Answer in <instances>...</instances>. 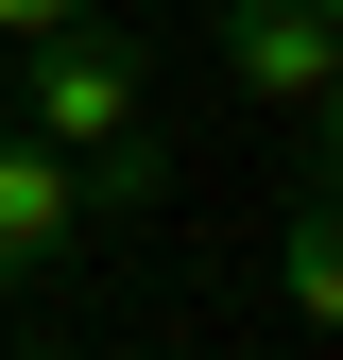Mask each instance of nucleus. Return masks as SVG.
Here are the masks:
<instances>
[{
	"label": "nucleus",
	"instance_id": "nucleus-1",
	"mask_svg": "<svg viewBox=\"0 0 343 360\" xmlns=\"http://www.w3.org/2000/svg\"><path fill=\"white\" fill-rule=\"evenodd\" d=\"M18 138L69 172L86 206H155V120H138V34L120 18H86L52 34V52L18 69Z\"/></svg>",
	"mask_w": 343,
	"mask_h": 360
},
{
	"label": "nucleus",
	"instance_id": "nucleus-3",
	"mask_svg": "<svg viewBox=\"0 0 343 360\" xmlns=\"http://www.w3.org/2000/svg\"><path fill=\"white\" fill-rule=\"evenodd\" d=\"M69 240H86V189H69L34 138H0V292H18V275H52Z\"/></svg>",
	"mask_w": 343,
	"mask_h": 360
},
{
	"label": "nucleus",
	"instance_id": "nucleus-2",
	"mask_svg": "<svg viewBox=\"0 0 343 360\" xmlns=\"http://www.w3.org/2000/svg\"><path fill=\"white\" fill-rule=\"evenodd\" d=\"M224 69L257 86V103L326 120V86H343V0H224Z\"/></svg>",
	"mask_w": 343,
	"mask_h": 360
},
{
	"label": "nucleus",
	"instance_id": "nucleus-4",
	"mask_svg": "<svg viewBox=\"0 0 343 360\" xmlns=\"http://www.w3.org/2000/svg\"><path fill=\"white\" fill-rule=\"evenodd\" d=\"M275 292H292V326H309V343L343 326V223H326V206H292V240H275Z\"/></svg>",
	"mask_w": 343,
	"mask_h": 360
},
{
	"label": "nucleus",
	"instance_id": "nucleus-5",
	"mask_svg": "<svg viewBox=\"0 0 343 360\" xmlns=\"http://www.w3.org/2000/svg\"><path fill=\"white\" fill-rule=\"evenodd\" d=\"M86 18H120V0H0V52H52V34H86Z\"/></svg>",
	"mask_w": 343,
	"mask_h": 360
}]
</instances>
